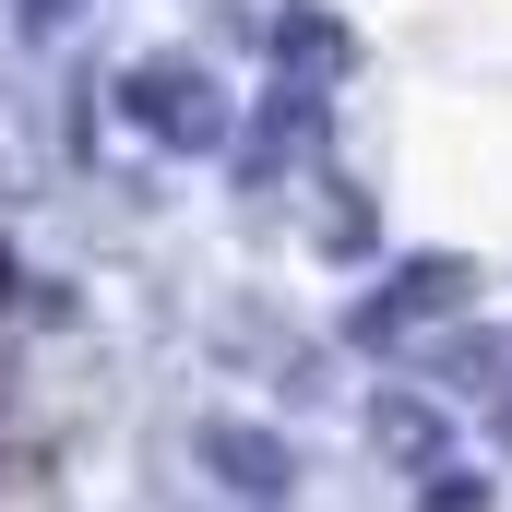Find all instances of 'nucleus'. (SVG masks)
I'll use <instances>...</instances> for the list:
<instances>
[{
	"label": "nucleus",
	"instance_id": "obj_1",
	"mask_svg": "<svg viewBox=\"0 0 512 512\" xmlns=\"http://www.w3.org/2000/svg\"><path fill=\"white\" fill-rule=\"evenodd\" d=\"M120 120L155 143V155H215L227 143V84L203 60H131L120 72Z\"/></svg>",
	"mask_w": 512,
	"mask_h": 512
},
{
	"label": "nucleus",
	"instance_id": "obj_2",
	"mask_svg": "<svg viewBox=\"0 0 512 512\" xmlns=\"http://www.w3.org/2000/svg\"><path fill=\"white\" fill-rule=\"evenodd\" d=\"M191 453H203L239 501H286V489H298V453H286L274 429H251V417H203V429H191Z\"/></svg>",
	"mask_w": 512,
	"mask_h": 512
}]
</instances>
